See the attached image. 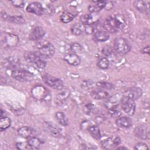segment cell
Listing matches in <instances>:
<instances>
[{"label": "cell", "instance_id": "6da1fadb", "mask_svg": "<svg viewBox=\"0 0 150 150\" xmlns=\"http://www.w3.org/2000/svg\"><path fill=\"white\" fill-rule=\"evenodd\" d=\"M125 26V19L124 17L120 14L108 16L103 25L104 30L111 33H115L122 30Z\"/></svg>", "mask_w": 150, "mask_h": 150}, {"label": "cell", "instance_id": "7a4b0ae2", "mask_svg": "<svg viewBox=\"0 0 150 150\" xmlns=\"http://www.w3.org/2000/svg\"><path fill=\"white\" fill-rule=\"evenodd\" d=\"M37 53L43 59H49L52 57L55 52L54 46L49 42H39L36 46Z\"/></svg>", "mask_w": 150, "mask_h": 150}, {"label": "cell", "instance_id": "3957f363", "mask_svg": "<svg viewBox=\"0 0 150 150\" xmlns=\"http://www.w3.org/2000/svg\"><path fill=\"white\" fill-rule=\"evenodd\" d=\"M131 46L129 42L125 38L119 37L114 41V49L120 54H125L131 50Z\"/></svg>", "mask_w": 150, "mask_h": 150}, {"label": "cell", "instance_id": "277c9868", "mask_svg": "<svg viewBox=\"0 0 150 150\" xmlns=\"http://www.w3.org/2000/svg\"><path fill=\"white\" fill-rule=\"evenodd\" d=\"M11 75L14 79L19 81H30L34 78L33 74L29 71L19 68L12 70Z\"/></svg>", "mask_w": 150, "mask_h": 150}, {"label": "cell", "instance_id": "5b68a950", "mask_svg": "<svg viewBox=\"0 0 150 150\" xmlns=\"http://www.w3.org/2000/svg\"><path fill=\"white\" fill-rule=\"evenodd\" d=\"M42 80L47 86L56 90H62L63 88V81L57 77L48 74H45L42 76Z\"/></svg>", "mask_w": 150, "mask_h": 150}, {"label": "cell", "instance_id": "8992f818", "mask_svg": "<svg viewBox=\"0 0 150 150\" xmlns=\"http://www.w3.org/2000/svg\"><path fill=\"white\" fill-rule=\"evenodd\" d=\"M49 91L43 86L38 85L34 87L32 90V95L34 98L38 100H50V94Z\"/></svg>", "mask_w": 150, "mask_h": 150}, {"label": "cell", "instance_id": "52a82bcc", "mask_svg": "<svg viewBox=\"0 0 150 150\" xmlns=\"http://www.w3.org/2000/svg\"><path fill=\"white\" fill-rule=\"evenodd\" d=\"M120 103L124 111L128 115H133L135 112L136 105L134 100L124 96L121 98Z\"/></svg>", "mask_w": 150, "mask_h": 150}, {"label": "cell", "instance_id": "ba28073f", "mask_svg": "<svg viewBox=\"0 0 150 150\" xmlns=\"http://www.w3.org/2000/svg\"><path fill=\"white\" fill-rule=\"evenodd\" d=\"M20 66V60L16 56L8 57L2 62V66L6 69L15 70L19 68Z\"/></svg>", "mask_w": 150, "mask_h": 150}, {"label": "cell", "instance_id": "9c48e42d", "mask_svg": "<svg viewBox=\"0 0 150 150\" xmlns=\"http://www.w3.org/2000/svg\"><path fill=\"white\" fill-rule=\"evenodd\" d=\"M43 128L46 132L50 135L57 137L61 134L62 129L56 124L50 121H46L43 123Z\"/></svg>", "mask_w": 150, "mask_h": 150}, {"label": "cell", "instance_id": "30bf717a", "mask_svg": "<svg viewBox=\"0 0 150 150\" xmlns=\"http://www.w3.org/2000/svg\"><path fill=\"white\" fill-rule=\"evenodd\" d=\"M121 143L119 137H109L101 142V146L105 149H112L117 147Z\"/></svg>", "mask_w": 150, "mask_h": 150}, {"label": "cell", "instance_id": "8fae6325", "mask_svg": "<svg viewBox=\"0 0 150 150\" xmlns=\"http://www.w3.org/2000/svg\"><path fill=\"white\" fill-rule=\"evenodd\" d=\"M142 89L138 87H132L127 89L124 93V96H125L134 101L138 100L142 95Z\"/></svg>", "mask_w": 150, "mask_h": 150}, {"label": "cell", "instance_id": "7c38bea8", "mask_svg": "<svg viewBox=\"0 0 150 150\" xmlns=\"http://www.w3.org/2000/svg\"><path fill=\"white\" fill-rule=\"evenodd\" d=\"M26 11L37 15H40L45 12V8L40 3L38 2H33L27 6Z\"/></svg>", "mask_w": 150, "mask_h": 150}, {"label": "cell", "instance_id": "4fadbf2b", "mask_svg": "<svg viewBox=\"0 0 150 150\" xmlns=\"http://www.w3.org/2000/svg\"><path fill=\"white\" fill-rule=\"evenodd\" d=\"M134 6L139 12L148 15L149 13V1H135L134 2Z\"/></svg>", "mask_w": 150, "mask_h": 150}, {"label": "cell", "instance_id": "5bb4252c", "mask_svg": "<svg viewBox=\"0 0 150 150\" xmlns=\"http://www.w3.org/2000/svg\"><path fill=\"white\" fill-rule=\"evenodd\" d=\"M64 60L70 65L76 66L81 62V59L76 53L70 52L66 53L64 56Z\"/></svg>", "mask_w": 150, "mask_h": 150}, {"label": "cell", "instance_id": "9a60e30c", "mask_svg": "<svg viewBox=\"0 0 150 150\" xmlns=\"http://www.w3.org/2000/svg\"><path fill=\"white\" fill-rule=\"evenodd\" d=\"M45 30L42 27H35L30 32L29 35V39L33 41L39 40L45 36Z\"/></svg>", "mask_w": 150, "mask_h": 150}, {"label": "cell", "instance_id": "2e32d148", "mask_svg": "<svg viewBox=\"0 0 150 150\" xmlns=\"http://www.w3.org/2000/svg\"><path fill=\"white\" fill-rule=\"evenodd\" d=\"M24 57L27 62L33 65V66L42 58L36 52H26Z\"/></svg>", "mask_w": 150, "mask_h": 150}, {"label": "cell", "instance_id": "e0dca14e", "mask_svg": "<svg viewBox=\"0 0 150 150\" xmlns=\"http://www.w3.org/2000/svg\"><path fill=\"white\" fill-rule=\"evenodd\" d=\"M134 132L135 135L137 137H138L141 139H148L149 138V131L148 129L146 128L145 126L140 125L138 126L136 128H135L134 130Z\"/></svg>", "mask_w": 150, "mask_h": 150}, {"label": "cell", "instance_id": "ac0fdd59", "mask_svg": "<svg viewBox=\"0 0 150 150\" xmlns=\"http://www.w3.org/2000/svg\"><path fill=\"white\" fill-rule=\"evenodd\" d=\"M115 123L118 127L122 128H128L132 124V120L129 117L125 116L118 118L115 121Z\"/></svg>", "mask_w": 150, "mask_h": 150}, {"label": "cell", "instance_id": "d6986e66", "mask_svg": "<svg viewBox=\"0 0 150 150\" xmlns=\"http://www.w3.org/2000/svg\"><path fill=\"white\" fill-rule=\"evenodd\" d=\"M90 95L92 98L96 100L105 99L108 98L110 96V94L108 91L101 89H96L93 90L91 92Z\"/></svg>", "mask_w": 150, "mask_h": 150}, {"label": "cell", "instance_id": "ffe728a7", "mask_svg": "<svg viewBox=\"0 0 150 150\" xmlns=\"http://www.w3.org/2000/svg\"><path fill=\"white\" fill-rule=\"evenodd\" d=\"M105 1H93V4L89 5L88 10L91 13H96L101 11L103 8H105Z\"/></svg>", "mask_w": 150, "mask_h": 150}, {"label": "cell", "instance_id": "44dd1931", "mask_svg": "<svg viewBox=\"0 0 150 150\" xmlns=\"http://www.w3.org/2000/svg\"><path fill=\"white\" fill-rule=\"evenodd\" d=\"M4 42L5 45L7 46H15L18 42V38L15 35L5 33Z\"/></svg>", "mask_w": 150, "mask_h": 150}, {"label": "cell", "instance_id": "7402d4cb", "mask_svg": "<svg viewBox=\"0 0 150 150\" xmlns=\"http://www.w3.org/2000/svg\"><path fill=\"white\" fill-rule=\"evenodd\" d=\"M121 98L119 97L118 95L114 96L111 98H110L105 103V106L108 110H110L113 108L118 107V104L120 103Z\"/></svg>", "mask_w": 150, "mask_h": 150}, {"label": "cell", "instance_id": "603a6c76", "mask_svg": "<svg viewBox=\"0 0 150 150\" xmlns=\"http://www.w3.org/2000/svg\"><path fill=\"white\" fill-rule=\"evenodd\" d=\"M109 34L104 30H100L95 32L94 35V39L96 42H103L109 39Z\"/></svg>", "mask_w": 150, "mask_h": 150}, {"label": "cell", "instance_id": "cb8c5ba5", "mask_svg": "<svg viewBox=\"0 0 150 150\" xmlns=\"http://www.w3.org/2000/svg\"><path fill=\"white\" fill-rule=\"evenodd\" d=\"M70 91L68 89H64L59 93L56 97V104H62L64 103L66 99L69 97L70 95Z\"/></svg>", "mask_w": 150, "mask_h": 150}, {"label": "cell", "instance_id": "d4e9b609", "mask_svg": "<svg viewBox=\"0 0 150 150\" xmlns=\"http://www.w3.org/2000/svg\"><path fill=\"white\" fill-rule=\"evenodd\" d=\"M32 132H33L32 129L27 126L22 127L18 130V133L19 135L23 138H29L32 134Z\"/></svg>", "mask_w": 150, "mask_h": 150}, {"label": "cell", "instance_id": "484cf974", "mask_svg": "<svg viewBox=\"0 0 150 150\" xmlns=\"http://www.w3.org/2000/svg\"><path fill=\"white\" fill-rule=\"evenodd\" d=\"M88 132L91 136L96 139H100L101 137V134L99 128L96 125H91L88 128Z\"/></svg>", "mask_w": 150, "mask_h": 150}, {"label": "cell", "instance_id": "4316f807", "mask_svg": "<svg viewBox=\"0 0 150 150\" xmlns=\"http://www.w3.org/2000/svg\"><path fill=\"white\" fill-rule=\"evenodd\" d=\"M55 117H56V119L61 125L67 126L69 124L68 120L63 112L62 111L57 112L55 114Z\"/></svg>", "mask_w": 150, "mask_h": 150}, {"label": "cell", "instance_id": "83f0119b", "mask_svg": "<svg viewBox=\"0 0 150 150\" xmlns=\"http://www.w3.org/2000/svg\"><path fill=\"white\" fill-rule=\"evenodd\" d=\"M71 32L73 35H80L84 32V25L83 23H75L71 28Z\"/></svg>", "mask_w": 150, "mask_h": 150}, {"label": "cell", "instance_id": "f1b7e54d", "mask_svg": "<svg viewBox=\"0 0 150 150\" xmlns=\"http://www.w3.org/2000/svg\"><path fill=\"white\" fill-rule=\"evenodd\" d=\"M41 141L36 137L31 138L28 142V145L29 147L33 149H39L41 145Z\"/></svg>", "mask_w": 150, "mask_h": 150}, {"label": "cell", "instance_id": "f546056e", "mask_svg": "<svg viewBox=\"0 0 150 150\" xmlns=\"http://www.w3.org/2000/svg\"><path fill=\"white\" fill-rule=\"evenodd\" d=\"M11 119L8 117H4L2 118H1L0 120V130L1 131H3L5 129H6L8 128H9L11 125Z\"/></svg>", "mask_w": 150, "mask_h": 150}, {"label": "cell", "instance_id": "4dcf8cb0", "mask_svg": "<svg viewBox=\"0 0 150 150\" xmlns=\"http://www.w3.org/2000/svg\"><path fill=\"white\" fill-rule=\"evenodd\" d=\"M75 16V15L69 12H64L60 16V20L62 22L67 23L71 22L74 18Z\"/></svg>", "mask_w": 150, "mask_h": 150}, {"label": "cell", "instance_id": "1f68e13d", "mask_svg": "<svg viewBox=\"0 0 150 150\" xmlns=\"http://www.w3.org/2000/svg\"><path fill=\"white\" fill-rule=\"evenodd\" d=\"M94 17L91 14H86L81 18V23L84 25H92L95 22Z\"/></svg>", "mask_w": 150, "mask_h": 150}, {"label": "cell", "instance_id": "d6a6232c", "mask_svg": "<svg viewBox=\"0 0 150 150\" xmlns=\"http://www.w3.org/2000/svg\"><path fill=\"white\" fill-rule=\"evenodd\" d=\"M96 85L97 87L105 90H110L114 88V85L113 84L106 81H98L96 83Z\"/></svg>", "mask_w": 150, "mask_h": 150}, {"label": "cell", "instance_id": "836d02e7", "mask_svg": "<svg viewBox=\"0 0 150 150\" xmlns=\"http://www.w3.org/2000/svg\"><path fill=\"white\" fill-rule=\"evenodd\" d=\"M110 64L109 60L106 57H102L98 60L97 66L101 69H106L108 67Z\"/></svg>", "mask_w": 150, "mask_h": 150}, {"label": "cell", "instance_id": "e575fe53", "mask_svg": "<svg viewBox=\"0 0 150 150\" xmlns=\"http://www.w3.org/2000/svg\"><path fill=\"white\" fill-rule=\"evenodd\" d=\"M8 21L12 23H16V24H22L25 23L24 18L22 16H9L8 18Z\"/></svg>", "mask_w": 150, "mask_h": 150}, {"label": "cell", "instance_id": "d590c367", "mask_svg": "<svg viewBox=\"0 0 150 150\" xmlns=\"http://www.w3.org/2000/svg\"><path fill=\"white\" fill-rule=\"evenodd\" d=\"M101 52L103 54H104L106 56H108V57L112 56V55L114 53L113 49L111 46H108V45L104 46L103 48L102 49Z\"/></svg>", "mask_w": 150, "mask_h": 150}, {"label": "cell", "instance_id": "8d00e7d4", "mask_svg": "<svg viewBox=\"0 0 150 150\" xmlns=\"http://www.w3.org/2000/svg\"><path fill=\"white\" fill-rule=\"evenodd\" d=\"M108 113L111 116L114 117H118L121 114V112L118 110V107H115V108H113L110 110H108Z\"/></svg>", "mask_w": 150, "mask_h": 150}, {"label": "cell", "instance_id": "74e56055", "mask_svg": "<svg viewBox=\"0 0 150 150\" xmlns=\"http://www.w3.org/2000/svg\"><path fill=\"white\" fill-rule=\"evenodd\" d=\"M134 149H137V150H146V149H149V148L148 145L143 142H139L135 146H134Z\"/></svg>", "mask_w": 150, "mask_h": 150}, {"label": "cell", "instance_id": "f35d334b", "mask_svg": "<svg viewBox=\"0 0 150 150\" xmlns=\"http://www.w3.org/2000/svg\"><path fill=\"white\" fill-rule=\"evenodd\" d=\"M71 52L77 54V52H80L81 50V47L78 43H74L71 46Z\"/></svg>", "mask_w": 150, "mask_h": 150}, {"label": "cell", "instance_id": "ab89813d", "mask_svg": "<svg viewBox=\"0 0 150 150\" xmlns=\"http://www.w3.org/2000/svg\"><path fill=\"white\" fill-rule=\"evenodd\" d=\"M83 108L85 113H86L87 114H90L93 110L94 107L91 103H88L84 105Z\"/></svg>", "mask_w": 150, "mask_h": 150}, {"label": "cell", "instance_id": "60d3db41", "mask_svg": "<svg viewBox=\"0 0 150 150\" xmlns=\"http://www.w3.org/2000/svg\"><path fill=\"white\" fill-rule=\"evenodd\" d=\"M84 32L87 34H91L94 32V27L92 25H84Z\"/></svg>", "mask_w": 150, "mask_h": 150}, {"label": "cell", "instance_id": "b9f144b4", "mask_svg": "<svg viewBox=\"0 0 150 150\" xmlns=\"http://www.w3.org/2000/svg\"><path fill=\"white\" fill-rule=\"evenodd\" d=\"M11 2L17 8H22L24 6L25 1H12Z\"/></svg>", "mask_w": 150, "mask_h": 150}, {"label": "cell", "instance_id": "7bdbcfd3", "mask_svg": "<svg viewBox=\"0 0 150 150\" xmlns=\"http://www.w3.org/2000/svg\"><path fill=\"white\" fill-rule=\"evenodd\" d=\"M16 146L19 149H27L29 148L28 145H26L25 143L23 142H18L16 144Z\"/></svg>", "mask_w": 150, "mask_h": 150}, {"label": "cell", "instance_id": "ee69618b", "mask_svg": "<svg viewBox=\"0 0 150 150\" xmlns=\"http://www.w3.org/2000/svg\"><path fill=\"white\" fill-rule=\"evenodd\" d=\"M104 120H105V117L104 115H98L96 116L95 118V121L97 124H101L104 121Z\"/></svg>", "mask_w": 150, "mask_h": 150}, {"label": "cell", "instance_id": "f6af8a7d", "mask_svg": "<svg viewBox=\"0 0 150 150\" xmlns=\"http://www.w3.org/2000/svg\"><path fill=\"white\" fill-rule=\"evenodd\" d=\"M114 2L112 1H105V8L109 10L112 7H113V4Z\"/></svg>", "mask_w": 150, "mask_h": 150}, {"label": "cell", "instance_id": "bcb514c9", "mask_svg": "<svg viewBox=\"0 0 150 150\" xmlns=\"http://www.w3.org/2000/svg\"><path fill=\"white\" fill-rule=\"evenodd\" d=\"M141 52L142 53H146V54H149V46H147L146 47H143L141 50Z\"/></svg>", "mask_w": 150, "mask_h": 150}, {"label": "cell", "instance_id": "7dc6e473", "mask_svg": "<svg viewBox=\"0 0 150 150\" xmlns=\"http://www.w3.org/2000/svg\"><path fill=\"white\" fill-rule=\"evenodd\" d=\"M117 149H127V147H125V146H120V147H117L116 148Z\"/></svg>", "mask_w": 150, "mask_h": 150}]
</instances>
